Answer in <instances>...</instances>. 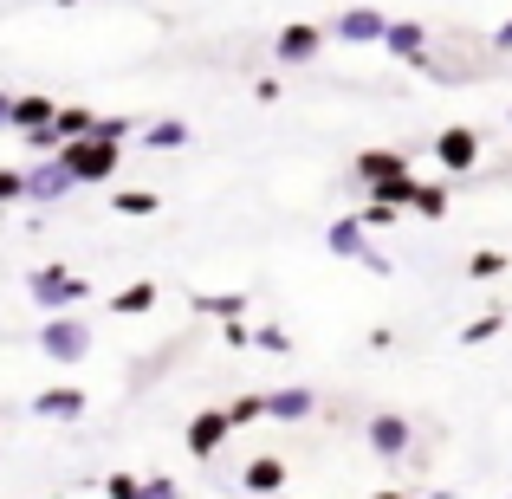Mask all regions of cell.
<instances>
[{
  "label": "cell",
  "mask_w": 512,
  "mask_h": 499,
  "mask_svg": "<svg viewBox=\"0 0 512 499\" xmlns=\"http://www.w3.org/2000/svg\"><path fill=\"white\" fill-rule=\"evenodd\" d=\"M227 428H234V415H227V409H201L195 422H188V454H195V461H208V454L227 441Z\"/></svg>",
  "instance_id": "7a4b0ae2"
},
{
  "label": "cell",
  "mask_w": 512,
  "mask_h": 499,
  "mask_svg": "<svg viewBox=\"0 0 512 499\" xmlns=\"http://www.w3.org/2000/svg\"><path fill=\"white\" fill-rule=\"evenodd\" d=\"M227 415H234V422H260V415H266V396H240Z\"/></svg>",
  "instance_id": "ac0fdd59"
},
{
  "label": "cell",
  "mask_w": 512,
  "mask_h": 499,
  "mask_svg": "<svg viewBox=\"0 0 512 499\" xmlns=\"http://www.w3.org/2000/svg\"><path fill=\"white\" fill-rule=\"evenodd\" d=\"M39 344H46L52 357H65V363H72V357H85V344H91V337H85V325L59 318V325H46V331H39Z\"/></svg>",
  "instance_id": "5b68a950"
},
{
  "label": "cell",
  "mask_w": 512,
  "mask_h": 499,
  "mask_svg": "<svg viewBox=\"0 0 512 499\" xmlns=\"http://www.w3.org/2000/svg\"><path fill=\"white\" fill-rule=\"evenodd\" d=\"M435 156H441V169L467 175V169H474V156H480V137L467 124H454V130H441V137H435Z\"/></svg>",
  "instance_id": "3957f363"
},
{
  "label": "cell",
  "mask_w": 512,
  "mask_h": 499,
  "mask_svg": "<svg viewBox=\"0 0 512 499\" xmlns=\"http://www.w3.org/2000/svg\"><path fill=\"white\" fill-rule=\"evenodd\" d=\"M415 208H422L428 221H441V214H448V195H441V188H415Z\"/></svg>",
  "instance_id": "9a60e30c"
},
{
  "label": "cell",
  "mask_w": 512,
  "mask_h": 499,
  "mask_svg": "<svg viewBox=\"0 0 512 499\" xmlns=\"http://www.w3.org/2000/svg\"><path fill=\"white\" fill-rule=\"evenodd\" d=\"M312 52H318V26H286V33H279V59L286 65L312 59Z\"/></svg>",
  "instance_id": "ba28073f"
},
{
  "label": "cell",
  "mask_w": 512,
  "mask_h": 499,
  "mask_svg": "<svg viewBox=\"0 0 512 499\" xmlns=\"http://www.w3.org/2000/svg\"><path fill=\"white\" fill-rule=\"evenodd\" d=\"M493 331H500V318H474V325H467L461 337H467V344H487V337H493Z\"/></svg>",
  "instance_id": "44dd1931"
},
{
  "label": "cell",
  "mask_w": 512,
  "mask_h": 499,
  "mask_svg": "<svg viewBox=\"0 0 512 499\" xmlns=\"http://www.w3.org/2000/svg\"><path fill=\"white\" fill-rule=\"evenodd\" d=\"M59 163L72 169L78 182H104V175L117 169V143L91 130V137H72V143H59Z\"/></svg>",
  "instance_id": "6da1fadb"
},
{
  "label": "cell",
  "mask_w": 512,
  "mask_h": 499,
  "mask_svg": "<svg viewBox=\"0 0 512 499\" xmlns=\"http://www.w3.org/2000/svg\"><path fill=\"white\" fill-rule=\"evenodd\" d=\"M240 487H247V493H279V487H286V461H273V454H260V461H247V474H240Z\"/></svg>",
  "instance_id": "8992f818"
},
{
  "label": "cell",
  "mask_w": 512,
  "mask_h": 499,
  "mask_svg": "<svg viewBox=\"0 0 512 499\" xmlns=\"http://www.w3.org/2000/svg\"><path fill=\"white\" fill-rule=\"evenodd\" d=\"M117 208H124V214H156L163 201H156V195H117Z\"/></svg>",
  "instance_id": "d6986e66"
},
{
  "label": "cell",
  "mask_w": 512,
  "mask_h": 499,
  "mask_svg": "<svg viewBox=\"0 0 512 499\" xmlns=\"http://www.w3.org/2000/svg\"><path fill=\"white\" fill-rule=\"evenodd\" d=\"M344 33H350V39H376V33H383V20H376V13H350Z\"/></svg>",
  "instance_id": "e0dca14e"
},
{
  "label": "cell",
  "mask_w": 512,
  "mask_h": 499,
  "mask_svg": "<svg viewBox=\"0 0 512 499\" xmlns=\"http://www.w3.org/2000/svg\"><path fill=\"white\" fill-rule=\"evenodd\" d=\"M357 175H363V182H389V175H402V156H389V150H363V156H357Z\"/></svg>",
  "instance_id": "30bf717a"
},
{
  "label": "cell",
  "mask_w": 512,
  "mask_h": 499,
  "mask_svg": "<svg viewBox=\"0 0 512 499\" xmlns=\"http://www.w3.org/2000/svg\"><path fill=\"white\" fill-rule=\"evenodd\" d=\"M26 188V175H13V169H0V201H13Z\"/></svg>",
  "instance_id": "603a6c76"
},
{
  "label": "cell",
  "mask_w": 512,
  "mask_h": 499,
  "mask_svg": "<svg viewBox=\"0 0 512 499\" xmlns=\"http://www.w3.org/2000/svg\"><path fill=\"white\" fill-rule=\"evenodd\" d=\"M467 273H474V279H500L506 273V253H474V260H467Z\"/></svg>",
  "instance_id": "5bb4252c"
},
{
  "label": "cell",
  "mask_w": 512,
  "mask_h": 499,
  "mask_svg": "<svg viewBox=\"0 0 512 499\" xmlns=\"http://www.w3.org/2000/svg\"><path fill=\"white\" fill-rule=\"evenodd\" d=\"M156 305V286L143 279V286H130V292H117V312H150Z\"/></svg>",
  "instance_id": "4fadbf2b"
},
{
  "label": "cell",
  "mask_w": 512,
  "mask_h": 499,
  "mask_svg": "<svg viewBox=\"0 0 512 499\" xmlns=\"http://www.w3.org/2000/svg\"><path fill=\"white\" fill-rule=\"evenodd\" d=\"M266 415H279V422H305V415H312V396H305V389H286V396H266Z\"/></svg>",
  "instance_id": "8fae6325"
},
{
  "label": "cell",
  "mask_w": 512,
  "mask_h": 499,
  "mask_svg": "<svg viewBox=\"0 0 512 499\" xmlns=\"http://www.w3.org/2000/svg\"><path fill=\"white\" fill-rule=\"evenodd\" d=\"M104 493H111V499H143V480L137 474H111V480H104Z\"/></svg>",
  "instance_id": "2e32d148"
},
{
  "label": "cell",
  "mask_w": 512,
  "mask_h": 499,
  "mask_svg": "<svg viewBox=\"0 0 512 499\" xmlns=\"http://www.w3.org/2000/svg\"><path fill=\"white\" fill-rule=\"evenodd\" d=\"M182 137H188L182 124H156V130H150V143H156V150H175V143H182Z\"/></svg>",
  "instance_id": "ffe728a7"
},
{
  "label": "cell",
  "mask_w": 512,
  "mask_h": 499,
  "mask_svg": "<svg viewBox=\"0 0 512 499\" xmlns=\"http://www.w3.org/2000/svg\"><path fill=\"white\" fill-rule=\"evenodd\" d=\"M500 46H512V26H506V33H500Z\"/></svg>",
  "instance_id": "484cf974"
},
{
  "label": "cell",
  "mask_w": 512,
  "mask_h": 499,
  "mask_svg": "<svg viewBox=\"0 0 512 499\" xmlns=\"http://www.w3.org/2000/svg\"><path fill=\"white\" fill-rule=\"evenodd\" d=\"M182 487H175V480H143V499H175Z\"/></svg>",
  "instance_id": "7402d4cb"
},
{
  "label": "cell",
  "mask_w": 512,
  "mask_h": 499,
  "mask_svg": "<svg viewBox=\"0 0 512 499\" xmlns=\"http://www.w3.org/2000/svg\"><path fill=\"white\" fill-rule=\"evenodd\" d=\"M33 299H39V305H78V299H85V279H72V273H59V266H46V273L33 279Z\"/></svg>",
  "instance_id": "277c9868"
},
{
  "label": "cell",
  "mask_w": 512,
  "mask_h": 499,
  "mask_svg": "<svg viewBox=\"0 0 512 499\" xmlns=\"http://www.w3.org/2000/svg\"><path fill=\"white\" fill-rule=\"evenodd\" d=\"M370 499H409V493H370Z\"/></svg>",
  "instance_id": "d4e9b609"
},
{
  "label": "cell",
  "mask_w": 512,
  "mask_h": 499,
  "mask_svg": "<svg viewBox=\"0 0 512 499\" xmlns=\"http://www.w3.org/2000/svg\"><path fill=\"white\" fill-rule=\"evenodd\" d=\"M370 448L376 454H402L409 448V422H402V415H376L370 422Z\"/></svg>",
  "instance_id": "52a82bcc"
},
{
  "label": "cell",
  "mask_w": 512,
  "mask_h": 499,
  "mask_svg": "<svg viewBox=\"0 0 512 499\" xmlns=\"http://www.w3.org/2000/svg\"><path fill=\"white\" fill-rule=\"evenodd\" d=\"M52 117V98H13V130H46Z\"/></svg>",
  "instance_id": "9c48e42d"
},
{
  "label": "cell",
  "mask_w": 512,
  "mask_h": 499,
  "mask_svg": "<svg viewBox=\"0 0 512 499\" xmlns=\"http://www.w3.org/2000/svg\"><path fill=\"white\" fill-rule=\"evenodd\" d=\"M0 124H13V98H0Z\"/></svg>",
  "instance_id": "cb8c5ba5"
},
{
  "label": "cell",
  "mask_w": 512,
  "mask_h": 499,
  "mask_svg": "<svg viewBox=\"0 0 512 499\" xmlns=\"http://www.w3.org/2000/svg\"><path fill=\"white\" fill-rule=\"evenodd\" d=\"M33 409H39V415H78V409H85V396H78V389H46Z\"/></svg>",
  "instance_id": "7c38bea8"
}]
</instances>
